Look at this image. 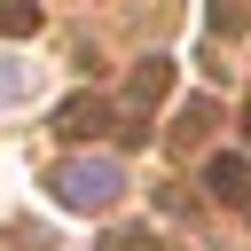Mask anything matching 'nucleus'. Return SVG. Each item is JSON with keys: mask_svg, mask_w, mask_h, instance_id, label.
Returning <instances> with one entry per match:
<instances>
[{"mask_svg": "<svg viewBox=\"0 0 251 251\" xmlns=\"http://www.w3.org/2000/svg\"><path fill=\"white\" fill-rule=\"evenodd\" d=\"M243 133H251V94H243Z\"/></svg>", "mask_w": 251, "mask_h": 251, "instance_id": "1a4fd4ad", "label": "nucleus"}, {"mask_svg": "<svg viewBox=\"0 0 251 251\" xmlns=\"http://www.w3.org/2000/svg\"><path fill=\"white\" fill-rule=\"evenodd\" d=\"M0 31L8 39H31L39 31V0H0Z\"/></svg>", "mask_w": 251, "mask_h": 251, "instance_id": "423d86ee", "label": "nucleus"}, {"mask_svg": "<svg viewBox=\"0 0 251 251\" xmlns=\"http://www.w3.org/2000/svg\"><path fill=\"white\" fill-rule=\"evenodd\" d=\"M204 133H212V102H204V94H196V102H188V110H180V118H173V141H180V149H196V141H204Z\"/></svg>", "mask_w": 251, "mask_h": 251, "instance_id": "39448f33", "label": "nucleus"}, {"mask_svg": "<svg viewBox=\"0 0 251 251\" xmlns=\"http://www.w3.org/2000/svg\"><path fill=\"white\" fill-rule=\"evenodd\" d=\"M204 188L220 204H251V157H212L204 165Z\"/></svg>", "mask_w": 251, "mask_h": 251, "instance_id": "20e7f679", "label": "nucleus"}, {"mask_svg": "<svg viewBox=\"0 0 251 251\" xmlns=\"http://www.w3.org/2000/svg\"><path fill=\"white\" fill-rule=\"evenodd\" d=\"M165 94H173V63L149 55V63H133V78H126V110H118V118H141V110H157Z\"/></svg>", "mask_w": 251, "mask_h": 251, "instance_id": "7ed1b4c3", "label": "nucleus"}, {"mask_svg": "<svg viewBox=\"0 0 251 251\" xmlns=\"http://www.w3.org/2000/svg\"><path fill=\"white\" fill-rule=\"evenodd\" d=\"M102 251H157V235L149 227H118V235H102Z\"/></svg>", "mask_w": 251, "mask_h": 251, "instance_id": "0eeeda50", "label": "nucleus"}, {"mask_svg": "<svg viewBox=\"0 0 251 251\" xmlns=\"http://www.w3.org/2000/svg\"><path fill=\"white\" fill-rule=\"evenodd\" d=\"M118 188H126V173H118L110 157H71V165H55V204H71V212H102Z\"/></svg>", "mask_w": 251, "mask_h": 251, "instance_id": "f257e3e1", "label": "nucleus"}, {"mask_svg": "<svg viewBox=\"0 0 251 251\" xmlns=\"http://www.w3.org/2000/svg\"><path fill=\"white\" fill-rule=\"evenodd\" d=\"M212 24H220V31H251V8H243V0H220Z\"/></svg>", "mask_w": 251, "mask_h": 251, "instance_id": "6e6552de", "label": "nucleus"}, {"mask_svg": "<svg viewBox=\"0 0 251 251\" xmlns=\"http://www.w3.org/2000/svg\"><path fill=\"white\" fill-rule=\"evenodd\" d=\"M55 133H63V141H94V133H118V110H110L102 94H71V102L55 110Z\"/></svg>", "mask_w": 251, "mask_h": 251, "instance_id": "f03ea898", "label": "nucleus"}]
</instances>
